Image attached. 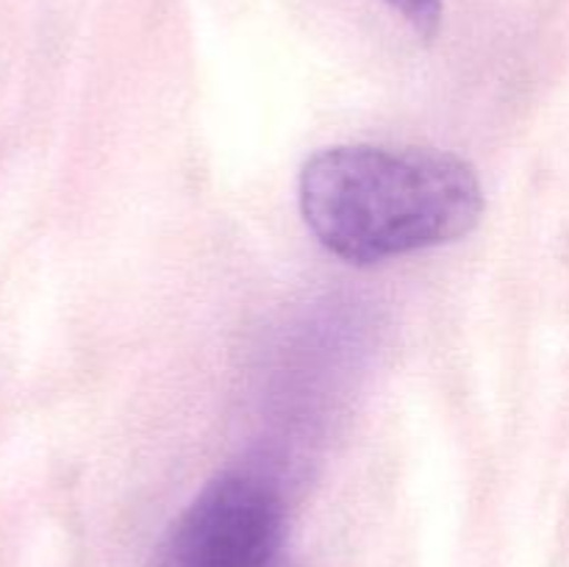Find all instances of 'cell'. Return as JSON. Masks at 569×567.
Returning a JSON list of instances; mask_svg holds the SVG:
<instances>
[{
	"instance_id": "3957f363",
	"label": "cell",
	"mask_w": 569,
	"mask_h": 567,
	"mask_svg": "<svg viewBox=\"0 0 569 567\" xmlns=\"http://www.w3.org/2000/svg\"><path fill=\"white\" fill-rule=\"evenodd\" d=\"M395 11L411 22L417 33L422 37H433L442 20V0H387Z\"/></svg>"
},
{
	"instance_id": "7a4b0ae2",
	"label": "cell",
	"mask_w": 569,
	"mask_h": 567,
	"mask_svg": "<svg viewBox=\"0 0 569 567\" xmlns=\"http://www.w3.org/2000/svg\"><path fill=\"white\" fill-rule=\"evenodd\" d=\"M289 504L276 476L228 470L178 515L159 567H287Z\"/></svg>"
},
{
	"instance_id": "6da1fadb",
	"label": "cell",
	"mask_w": 569,
	"mask_h": 567,
	"mask_svg": "<svg viewBox=\"0 0 569 567\" xmlns=\"http://www.w3.org/2000/svg\"><path fill=\"white\" fill-rule=\"evenodd\" d=\"M300 211L333 256L378 265L467 237L483 189L476 167L448 150L337 145L303 165Z\"/></svg>"
}]
</instances>
